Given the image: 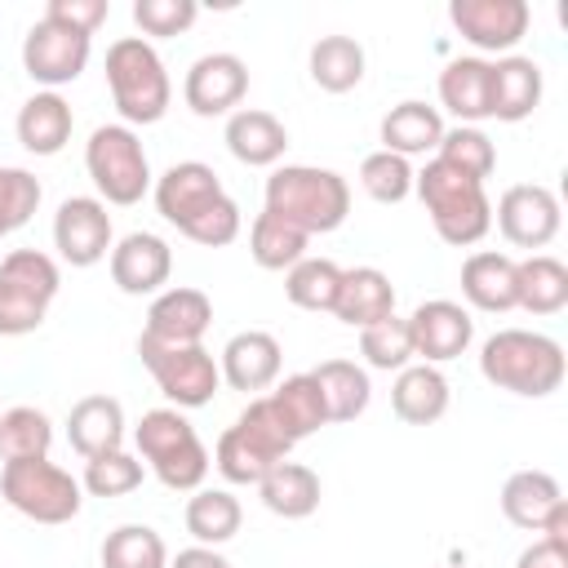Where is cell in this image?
<instances>
[{"label": "cell", "instance_id": "obj_15", "mask_svg": "<svg viewBox=\"0 0 568 568\" xmlns=\"http://www.w3.org/2000/svg\"><path fill=\"white\" fill-rule=\"evenodd\" d=\"M448 22L479 53H501L506 58L528 36L532 9L524 0H453L448 4Z\"/></svg>", "mask_w": 568, "mask_h": 568}, {"label": "cell", "instance_id": "obj_36", "mask_svg": "<svg viewBox=\"0 0 568 568\" xmlns=\"http://www.w3.org/2000/svg\"><path fill=\"white\" fill-rule=\"evenodd\" d=\"M311 80L324 93H351L364 80V44L355 36H320L311 44Z\"/></svg>", "mask_w": 568, "mask_h": 568}, {"label": "cell", "instance_id": "obj_41", "mask_svg": "<svg viewBox=\"0 0 568 568\" xmlns=\"http://www.w3.org/2000/svg\"><path fill=\"white\" fill-rule=\"evenodd\" d=\"M337 284H342V266L333 257H302L297 266L284 271V293L302 311H333Z\"/></svg>", "mask_w": 568, "mask_h": 568}, {"label": "cell", "instance_id": "obj_34", "mask_svg": "<svg viewBox=\"0 0 568 568\" xmlns=\"http://www.w3.org/2000/svg\"><path fill=\"white\" fill-rule=\"evenodd\" d=\"M320 395H324V408H328V422H355L368 399H373V386H368V373L355 364V359H324L311 368Z\"/></svg>", "mask_w": 568, "mask_h": 568}, {"label": "cell", "instance_id": "obj_21", "mask_svg": "<svg viewBox=\"0 0 568 568\" xmlns=\"http://www.w3.org/2000/svg\"><path fill=\"white\" fill-rule=\"evenodd\" d=\"M226 151L248 169H271L288 151V129L262 106H240L226 115Z\"/></svg>", "mask_w": 568, "mask_h": 568}, {"label": "cell", "instance_id": "obj_3", "mask_svg": "<svg viewBox=\"0 0 568 568\" xmlns=\"http://www.w3.org/2000/svg\"><path fill=\"white\" fill-rule=\"evenodd\" d=\"M266 213L293 222L302 235H328L351 213V186L320 164H280L266 178Z\"/></svg>", "mask_w": 568, "mask_h": 568}, {"label": "cell", "instance_id": "obj_50", "mask_svg": "<svg viewBox=\"0 0 568 568\" xmlns=\"http://www.w3.org/2000/svg\"><path fill=\"white\" fill-rule=\"evenodd\" d=\"M541 537H546V541H555V546H568V501H559V506L546 515Z\"/></svg>", "mask_w": 568, "mask_h": 568}, {"label": "cell", "instance_id": "obj_2", "mask_svg": "<svg viewBox=\"0 0 568 568\" xmlns=\"http://www.w3.org/2000/svg\"><path fill=\"white\" fill-rule=\"evenodd\" d=\"M479 373L497 390H510V395H524V399H546L564 386L568 359H564V346L546 333L497 328L479 346Z\"/></svg>", "mask_w": 568, "mask_h": 568}, {"label": "cell", "instance_id": "obj_42", "mask_svg": "<svg viewBox=\"0 0 568 568\" xmlns=\"http://www.w3.org/2000/svg\"><path fill=\"white\" fill-rule=\"evenodd\" d=\"M359 355L368 359V368H382V373H399V368H408V359H413L408 320L386 315V320L359 328Z\"/></svg>", "mask_w": 568, "mask_h": 568}, {"label": "cell", "instance_id": "obj_20", "mask_svg": "<svg viewBox=\"0 0 568 568\" xmlns=\"http://www.w3.org/2000/svg\"><path fill=\"white\" fill-rule=\"evenodd\" d=\"M280 364H284V351L280 342L266 333V328H244L235 333L226 346H222V359H217V373L231 390H266L280 382Z\"/></svg>", "mask_w": 568, "mask_h": 568}, {"label": "cell", "instance_id": "obj_5", "mask_svg": "<svg viewBox=\"0 0 568 568\" xmlns=\"http://www.w3.org/2000/svg\"><path fill=\"white\" fill-rule=\"evenodd\" d=\"M133 444L142 466L169 488V493H195L209 475V448L200 444L195 426L182 417V408H151L133 426Z\"/></svg>", "mask_w": 568, "mask_h": 568}, {"label": "cell", "instance_id": "obj_13", "mask_svg": "<svg viewBox=\"0 0 568 568\" xmlns=\"http://www.w3.org/2000/svg\"><path fill=\"white\" fill-rule=\"evenodd\" d=\"M497 231L515 244V248H546L555 235H559V222H564V209H559V195L541 182H519V186H506V195L497 200Z\"/></svg>", "mask_w": 568, "mask_h": 568}, {"label": "cell", "instance_id": "obj_39", "mask_svg": "<svg viewBox=\"0 0 568 568\" xmlns=\"http://www.w3.org/2000/svg\"><path fill=\"white\" fill-rule=\"evenodd\" d=\"M435 160L457 169V173H466V178H475V182H484L497 169V146L479 124H453V129H444V138L435 146Z\"/></svg>", "mask_w": 568, "mask_h": 568}, {"label": "cell", "instance_id": "obj_38", "mask_svg": "<svg viewBox=\"0 0 568 568\" xmlns=\"http://www.w3.org/2000/svg\"><path fill=\"white\" fill-rule=\"evenodd\" d=\"M53 444V422L36 404H18L0 413V457L4 462H27V457H49Z\"/></svg>", "mask_w": 568, "mask_h": 568}, {"label": "cell", "instance_id": "obj_29", "mask_svg": "<svg viewBox=\"0 0 568 568\" xmlns=\"http://www.w3.org/2000/svg\"><path fill=\"white\" fill-rule=\"evenodd\" d=\"M439 138H444V115L430 102L408 98L382 115V151H390V155H404V160L430 155L439 146Z\"/></svg>", "mask_w": 568, "mask_h": 568}, {"label": "cell", "instance_id": "obj_26", "mask_svg": "<svg viewBox=\"0 0 568 568\" xmlns=\"http://www.w3.org/2000/svg\"><path fill=\"white\" fill-rule=\"evenodd\" d=\"M333 315L351 328H368V324L395 315V284L377 266H351V271H342Z\"/></svg>", "mask_w": 568, "mask_h": 568}, {"label": "cell", "instance_id": "obj_27", "mask_svg": "<svg viewBox=\"0 0 568 568\" xmlns=\"http://www.w3.org/2000/svg\"><path fill=\"white\" fill-rule=\"evenodd\" d=\"M488 71H493V115L488 120H506V124L528 120L541 102V67L524 53H506V58L488 62Z\"/></svg>", "mask_w": 568, "mask_h": 568}, {"label": "cell", "instance_id": "obj_1", "mask_svg": "<svg viewBox=\"0 0 568 568\" xmlns=\"http://www.w3.org/2000/svg\"><path fill=\"white\" fill-rule=\"evenodd\" d=\"M155 209L169 226L204 248H222L240 235V204L204 160H178L155 178Z\"/></svg>", "mask_w": 568, "mask_h": 568}, {"label": "cell", "instance_id": "obj_28", "mask_svg": "<svg viewBox=\"0 0 568 568\" xmlns=\"http://www.w3.org/2000/svg\"><path fill=\"white\" fill-rule=\"evenodd\" d=\"M390 408L408 426H430L448 413V377L435 364H408L395 373Z\"/></svg>", "mask_w": 568, "mask_h": 568}, {"label": "cell", "instance_id": "obj_25", "mask_svg": "<svg viewBox=\"0 0 568 568\" xmlns=\"http://www.w3.org/2000/svg\"><path fill=\"white\" fill-rule=\"evenodd\" d=\"M18 142L31 151V155H58L67 142H71V129H75V115H71V102L53 89H40L31 93L22 106H18Z\"/></svg>", "mask_w": 568, "mask_h": 568}, {"label": "cell", "instance_id": "obj_48", "mask_svg": "<svg viewBox=\"0 0 568 568\" xmlns=\"http://www.w3.org/2000/svg\"><path fill=\"white\" fill-rule=\"evenodd\" d=\"M515 568H568V546H555V541L537 537L532 546H524V550H519Z\"/></svg>", "mask_w": 568, "mask_h": 568}, {"label": "cell", "instance_id": "obj_33", "mask_svg": "<svg viewBox=\"0 0 568 568\" xmlns=\"http://www.w3.org/2000/svg\"><path fill=\"white\" fill-rule=\"evenodd\" d=\"M519 275V311L528 315H559L568 306V266L550 253H528L524 262H515Z\"/></svg>", "mask_w": 568, "mask_h": 568}, {"label": "cell", "instance_id": "obj_45", "mask_svg": "<svg viewBox=\"0 0 568 568\" xmlns=\"http://www.w3.org/2000/svg\"><path fill=\"white\" fill-rule=\"evenodd\" d=\"M36 204H40V182L18 164H0V240L27 226Z\"/></svg>", "mask_w": 568, "mask_h": 568}, {"label": "cell", "instance_id": "obj_47", "mask_svg": "<svg viewBox=\"0 0 568 568\" xmlns=\"http://www.w3.org/2000/svg\"><path fill=\"white\" fill-rule=\"evenodd\" d=\"M106 13H111V0H49L44 4L49 22H62V27L84 31V36H93L106 22Z\"/></svg>", "mask_w": 568, "mask_h": 568}, {"label": "cell", "instance_id": "obj_40", "mask_svg": "<svg viewBox=\"0 0 568 568\" xmlns=\"http://www.w3.org/2000/svg\"><path fill=\"white\" fill-rule=\"evenodd\" d=\"M102 568H169V546L146 524H120L102 541Z\"/></svg>", "mask_w": 568, "mask_h": 568}, {"label": "cell", "instance_id": "obj_14", "mask_svg": "<svg viewBox=\"0 0 568 568\" xmlns=\"http://www.w3.org/2000/svg\"><path fill=\"white\" fill-rule=\"evenodd\" d=\"M111 213L98 195H67L53 213V248L67 266H98L111 253Z\"/></svg>", "mask_w": 568, "mask_h": 568}, {"label": "cell", "instance_id": "obj_9", "mask_svg": "<svg viewBox=\"0 0 568 568\" xmlns=\"http://www.w3.org/2000/svg\"><path fill=\"white\" fill-rule=\"evenodd\" d=\"M80 493H84L80 479L71 470H62L58 462H49V457L4 462V470H0V497L18 515H27L36 524H49V528L71 524L80 515V501H84Z\"/></svg>", "mask_w": 568, "mask_h": 568}, {"label": "cell", "instance_id": "obj_18", "mask_svg": "<svg viewBox=\"0 0 568 568\" xmlns=\"http://www.w3.org/2000/svg\"><path fill=\"white\" fill-rule=\"evenodd\" d=\"M173 275V248L151 231H129L120 244H111V280L129 297L164 293Z\"/></svg>", "mask_w": 568, "mask_h": 568}, {"label": "cell", "instance_id": "obj_6", "mask_svg": "<svg viewBox=\"0 0 568 568\" xmlns=\"http://www.w3.org/2000/svg\"><path fill=\"white\" fill-rule=\"evenodd\" d=\"M106 89H111V102L129 129L164 120L169 98H173L164 58L142 36H124L106 49Z\"/></svg>", "mask_w": 568, "mask_h": 568}, {"label": "cell", "instance_id": "obj_46", "mask_svg": "<svg viewBox=\"0 0 568 568\" xmlns=\"http://www.w3.org/2000/svg\"><path fill=\"white\" fill-rule=\"evenodd\" d=\"M200 18L195 0H133V22L142 27V36H182L191 22Z\"/></svg>", "mask_w": 568, "mask_h": 568}, {"label": "cell", "instance_id": "obj_4", "mask_svg": "<svg viewBox=\"0 0 568 568\" xmlns=\"http://www.w3.org/2000/svg\"><path fill=\"white\" fill-rule=\"evenodd\" d=\"M413 191L417 200L426 204L430 213V226L444 244H457V248H470L488 235L493 226V200L484 191V182L439 164V160H426L422 173H413Z\"/></svg>", "mask_w": 568, "mask_h": 568}, {"label": "cell", "instance_id": "obj_12", "mask_svg": "<svg viewBox=\"0 0 568 568\" xmlns=\"http://www.w3.org/2000/svg\"><path fill=\"white\" fill-rule=\"evenodd\" d=\"M89 53H93V36L40 18V22L27 31V40H22V71H27L36 84H44V89L58 93L62 84L80 80V71L89 67Z\"/></svg>", "mask_w": 568, "mask_h": 568}, {"label": "cell", "instance_id": "obj_43", "mask_svg": "<svg viewBox=\"0 0 568 568\" xmlns=\"http://www.w3.org/2000/svg\"><path fill=\"white\" fill-rule=\"evenodd\" d=\"M142 470H146L142 457L115 448V453H102V457H89L84 462L80 488L93 493V497H124V493H133L142 484Z\"/></svg>", "mask_w": 568, "mask_h": 568}, {"label": "cell", "instance_id": "obj_7", "mask_svg": "<svg viewBox=\"0 0 568 568\" xmlns=\"http://www.w3.org/2000/svg\"><path fill=\"white\" fill-rule=\"evenodd\" d=\"M288 448L293 439L284 435V426L275 422L266 395L248 399V408L235 417V426L222 430L217 439V453H213V466L222 470L226 484H262L271 466L288 462Z\"/></svg>", "mask_w": 568, "mask_h": 568}, {"label": "cell", "instance_id": "obj_32", "mask_svg": "<svg viewBox=\"0 0 568 568\" xmlns=\"http://www.w3.org/2000/svg\"><path fill=\"white\" fill-rule=\"evenodd\" d=\"M257 497L280 519H306V515L320 510V475L302 462H280L257 484Z\"/></svg>", "mask_w": 568, "mask_h": 568}, {"label": "cell", "instance_id": "obj_35", "mask_svg": "<svg viewBox=\"0 0 568 568\" xmlns=\"http://www.w3.org/2000/svg\"><path fill=\"white\" fill-rule=\"evenodd\" d=\"M182 519H186V532L195 537V546H226L240 532L244 510L226 488H195Z\"/></svg>", "mask_w": 568, "mask_h": 568}, {"label": "cell", "instance_id": "obj_49", "mask_svg": "<svg viewBox=\"0 0 568 568\" xmlns=\"http://www.w3.org/2000/svg\"><path fill=\"white\" fill-rule=\"evenodd\" d=\"M169 568H231L217 546H186L169 559Z\"/></svg>", "mask_w": 568, "mask_h": 568}, {"label": "cell", "instance_id": "obj_16", "mask_svg": "<svg viewBox=\"0 0 568 568\" xmlns=\"http://www.w3.org/2000/svg\"><path fill=\"white\" fill-rule=\"evenodd\" d=\"M470 337H475V320L462 302L430 297L408 315V342H413V355H422V364L439 368V364L466 355Z\"/></svg>", "mask_w": 568, "mask_h": 568}, {"label": "cell", "instance_id": "obj_11", "mask_svg": "<svg viewBox=\"0 0 568 568\" xmlns=\"http://www.w3.org/2000/svg\"><path fill=\"white\" fill-rule=\"evenodd\" d=\"M138 355H142L146 373L155 377V386L164 390V399L173 408H204L217 395V386H222L217 359L204 351V342L169 346V342L138 337Z\"/></svg>", "mask_w": 568, "mask_h": 568}, {"label": "cell", "instance_id": "obj_19", "mask_svg": "<svg viewBox=\"0 0 568 568\" xmlns=\"http://www.w3.org/2000/svg\"><path fill=\"white\" fill-rule=\"evenodd\" d=\"M213 324V302L209 293L191 288V284H173L164 293L151 297V311H146V328L142 337L151 342H169V346H186V342H200Z\"/></svg>", "mask_w": 568, "mask_h": 568}, {"label": "cell", "instance_id": "obj_23", "mask_svg": "<svg viewBox=\"0 0 568 568\" xmlns=\"http://www.w3.org/2000/svg\"><path fill=\"white\" fill-rule=\"evenodd\" d=\"M67 439L89 462L102 453L124 448V408L115 395H84L67 413Z\"/></svg>", "mask_w": 568, "mask_h": 568}, {"label": "cell", "instance_id": "obj_31", "mask_svg": "<svg viewBox=\"0 0 568 568\" xmlns=\"http://www.w3.org/2000/svg\"><path fill=\"white\" fill-rule=\"evenodd\" d=\"M266 404H271L275 422L284 426V435H288L293 444L306 439V435H315L320 426H328V408H324V395H320V386H315L311 373L284 377V382L266 395Z\"/></svg>", "mask_w": 568, "mask_h": 568}, {"label": "cell", "instance_id": "obj_30", "mask_svg": "<svg viewBox=\"0 0 568 568\" xmlns=\"http://www.w3.org/2000/svg\"><path fill=\"white\" fill-rule=\"evenodd\" d=\"M564 501V488L550 470H515L506 484H501V515L524 528V532H541L546 515Z\"/></svg>", "mask_w": 568, "mask_h": 568}, {"label": "cell", "instance_id": "obj_22", "mask_svg": "<svg viewBox=\"0 0 568 568\" xmlns=\"http://www.w3.org/2000/svg\"><path fill=\"white\" fill-rule=\"evenodd\" d=\"M462 297H466L475 311H488V315L515 311V302H519L515 257L493 253V248L470 253V257L462 262Z\"/></svg>", "mask_w": 568, "mask_h": 568}, {"label": "cell", "instance_id": "obj_37", "mask_svg": "<svg viewBox=\"0 0 568 568\" xmlns=\"http://www.w3.org/2000/svg\"><path fill=\"white\" fill-rule=\"evenodd\" d=\"M306 244H311V235H302L293 222H284V217H275L266 209L248 226V253H253V262L262 271H288V266H297L306 257Z\"/></svg>", "mask_w": 568, "mask_h": 568}, {"label": "cell", "instance_id": "obj_10", "mask_svg": "<svg viewBox=\"0 0 568 568\" xmlns=\"http://www.w3.org/2000/svg\"><path fill=\"white\" fill-rule=\"evenodd\" d=\"M84 169L102 204H138L151 191V164L142 138L129 124H98L84 142Z\"/></svg>", "mask_w": 568, "mask_h": 568}, {"label": "cell", "instance_id": "obj_8", "mask_svg": "<svg viewBox=\"0 0 568 568\" xmlns=\"http://www.w3.org/2000/svg\"><path fill=\"white\" fill-rule=\"evenodd\" d=\"M62 288V271L40 248H13L0 262V337H27L44 324L53 297Z\"/></svg>", "mask_w": 568, "mask_h": 568}, {"label": "cell", "instance_id": "obj_44", "mask_svg": "<svg viewBox=\"0 0 568 568\" xmlns=\"http://www.w3.org/2000/svg\"><path fill=\"white\" fill-rule=\"evenodd\" d=\"M359 186L377 200V204H399L413 195V164L404 155H390V151H373L364 155L359 164Z\"/></svg>", "mask_w": 568, "mask_h": 568}, {"label": "cell", "instance_id": "obj_17", "mask_svg": "<svg viewBox=\"0 0 568 568\" xmlns=\"http://www.w3.org/2000/svg\"><path fill=\"white\" fill-rule=\"evenodd\" d=\"M248 93V67L235 53H204L191 62L186 80H182V98L195 115L213 120V115H231Z\"/></svg>", "mask_w": 568, "mask_h": 568}, {"label": "cell", "instance_id": "obj_24", "mask_svg": "<svg viewBox=\"0 0 568 568\" xmlns=\"http://www.w3.org/2000/svg\"><path fill=\"white\" fill-rule=\"evenodd\" d=\"M439 102L457 115V124H479L493 115V71L488 58H453L439 71Z\"/></svg>", "mask_w": 568, "mask_h": 568}]
</instances>
